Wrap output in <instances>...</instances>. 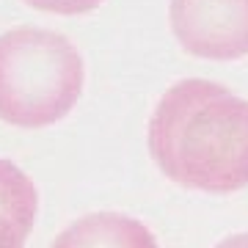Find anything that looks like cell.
<instances>
[{
  "label": "cell",
  "instance_id": "obj_1",
  "mask_svg": "<svg viewBox=\"0 0 248 248\" xmlns=\"http://www.w3.org/2000/svg\"><path fill=\"white\" fill-rule=\"evenodd\" d=\"M149 155L182 187L234 193L248 185V99L210 80H179L149 119Z\"/></svg>",
  "mask_w": 248,
  "mask_h": 248
},
{
  "label": "cell",
  "instance_id": "obj_2",
  "mask_svg": "<svg viewBox=\"0 0 248 248\" xmlns=\"http://www.w3.org/2000/svg\"><path fill=\"white\" fill-rule=\"evenodd\" d=\"M83 91V61L66 36L14 28L0 36V122L39 130L61 122Z\"/></svg>",
  "mask_w": 248,
  "mask_h": 248
},
{
  "label": "cell",
  "instance_id": "obj_3",
  "mask_svg": "<svg viewBox=\"0 0 248 248\" xmlns=\"http://www.w3.org/2000/svg\"><path fill=\"white\" fill-rule=\"evenodd\" d=\"M169 19L177 42L196 58L248 55V0H171Z\"/></svg>",
  "mask_w": 248,
  "mask_h": 248
},
{
  "label": "cell",
  "instance_id": "obj_4",
  "mask_svg": "<svg viewBox=\"0 0 248 248\" xmlns=\"http://www.w3.org/2000/svg\"><path fill=\"white\" fill-rule=\"evenodd\" d=\"M53 248H157V240L141 221L122 213H94L69 223Z\"/></svg>",
  "mask_w": 248,
  "mask_h": 248
},
{
  "label": "cell",
  "instance_id": "obj_5",
  "mask_svg": "<svg viewBox=\"0 0 248 248\" xmlns=\"http://www.w3.org/2000/svg\"><path fill=\"white\" fill-rule=\"evenodd\" d=\"M33 223L36 221L14 213L9 207H0V248H25Z\"/></svg>",
  "mask_w": 248,
  "mask_h": 248
},
{
  "label": "cell",
  "instance_id": "obj_6",
  "mask_svg": "<svg viewBox=\"0 0 248 248\" xmlns=\"http://www.w3.org/2000/svg\"><path fill=\"white\" fill-rule=\"evenodd\" d=\"M28 6H33L39 11H50V14H86V11L99 9L102 0H25Z\"/></svg>",
  "mask_w": 248,
  "mask_h": 248
},
{
  "label": "cell",
  "instance_id": "obj_7",
  "mask_svg": "<svg viewBox=\"0 0 248 248\" xmlns=\"http://www.w3.org/2000/svg\"><path fill=\"white\" fill-rule=\"evenodd\" d=\"M215 248H248V232H243V234H232V237H226L223 243H218Z\"/></svg>",
  "mask_w": 248,
  "mask_h": 248
}]
</instances>
